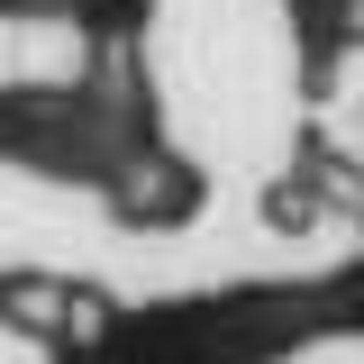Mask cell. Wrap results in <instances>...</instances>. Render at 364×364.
I'll return each instance as SVG.
<instances>
[{
  "label": "cell",
  "instance_id": "6da1fadb",
  "mask_svg": "<svg viewBox=\"0 0 364 364\" xmlns=\"http://www.w3.org/2000/svg\"><path fill=\"white\" fill-rule=\"evenodd\" d=\"M191 200H200V182L182 173V164H164V155H136L128 173H119V210L128 219H173Z\"/></svg>",
  "mask_w": 364,
  "mask_h": 364
}]
</instances>
